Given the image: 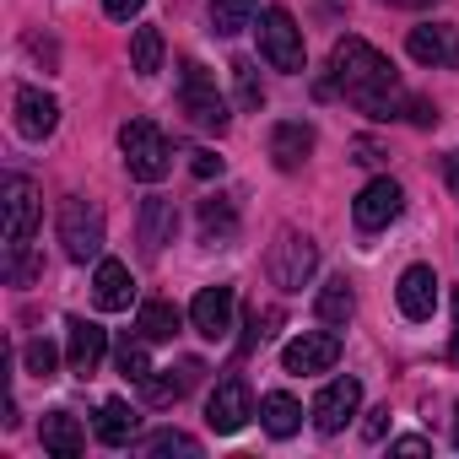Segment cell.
Wrapping results in <instances>:
<instances>
[{
  "label": "cell",
  "mask_w": 459,
  "mask_h": 459,
  "mask_svg": "<svg viewBox=\"0 0 459 459\" xmlns=\"http://www.w3.org/2000/svg\"><path fill=\"white\" fill-rule=\"evenodd\" d=\"M260 421H265V432H271V437H292V432L303 427V405H298L292 394H281V389H276V394H265V400H260Z\"/></svg>",
  "instance_id": "603a6c76"
},
{
  "label": "cell",
  "mask_w": 459,
  "mask_h": 459,
  "mask_svg": "<svg viewBox=\"0 0 459 459\" xmlns=\"http://www.w3.org/2000/svg\"><path fill=\"white\" fill-rule=\"evenodd\" d=\"M394 303H400V314L405 319H432V308H437V276H432V265H411L405 276H400V287H394Z\"/></svg>",
  "instance_id": "ac0fdd59"
},
{
  "label": "cell",
  "mask_w": 459,
  "mask_h": 459,
  "mask_svg": "<svg viewBox=\"0 0 459 459\" xmlns=\"http://www.w3.org/2000/svg\"><path fill=\"white\" fill-rule=\"evenodd\" d=\"M357 405H362V384H357V378H330V384L319 389V400H314V427H319L325 437H335V432L357 416Z\"/></svg>",
  "instance_id": "7c38bea8"
},
{
  "label": "cell",
  "mask_w": 459,
  "mask_h": 459,
  "mask_svg": "<svg viewBox=\"0 0 459 459\" xmlns=\"http://www.w3.org/2000/svg\"><path fill=\"white\" fill-rule=\"evenodd\" d=\"M351 308H357L351 281H346V276H330V281L319 287V319H325V325H346V319H351Z\"/></svg>",
  "instance_id": "484cf974"
},
{
  "label": "cell",
  "mask_w": 459,
  "mask_h": 459,
  "mask_svg": "<svg viewBox=\"0 0 459 459\" xmlns=\"http://www.w3.org/2000/svg\"><path fill=\"white\" fill-rule=\"evenodd\" d=\"M141 6H146V0H103V12H108L114 22H130V17H135Z\"/></svg>",
  "instance_id": "e575fe53"
},
{
  "label": "cell",
  "mask_w": 459,
  "mask_h": 459,
  "mask_svg": "<svg viewBox=\"0 0 459 459\" xmlns=\"http://www.w3.org/2000/svg\"><path fill=\"white\" fill-rule=\"evenodd\" d=\"M135 427H141V411H130L125 400H103V411H98V443L125 448L135 437Z\"/></svg>",
  "instance_id": "7402d4cb"
},
{
  "label": "cell",
  "mask_w": 459,
  "mask_h": 459,
  "mask_svg": "<svg viewBox=\"0 0 459 459\" xmlns=\"http://www.w3.org/2000/svg\"><path fill=\"white\" fill-rule=\"evenodd\" d=\"M405 49H411V60H416V65H454V71H459V28L421 22V28H411Z\"/></svg>",
  "instance_id": "5bb4252c"
},
{
  "label": "cell",
  "mask_w": 459,
  "mask_h": 459,
  "mask_svg": "<svg viewBox=\"0 0 459 459\" xmlns=\"http://www.w3.org/2000/svg\"><path fill=\"white\" fill-rule=\"evenodd\" d=\"M265 265H271V281H276L281 292H303V287L314 281V271H319V244L287 227V233L271 244V260H265Z\"/></svg>",
  "instance_id": "8992f818"
},
{
  "label": "cell",
  "mask_w": 459,
  "mask_h": 459,
  "mask_svg": "<svg viewBox=\"0 0 459 459\" xmlns=\"http://www.w3.org/2000/svg\"><path fill=\"white\" fill-rule=\"evenodd\" d=\"M22 362H28V373H33V378H55V368H60V351H55V346L39 335V341H28Z\"/></svg>",
  "instance_id": "1f68e13d"
},
{
  "label": "cell",
  "mask_w": 459,
  "mask_h": 459,
  "mask_svg": "<svg viewBox=\"0 0 459 459\" xmlns=\"http://www.w3.org/2000/svg\"><path fill=\"white\" fill-rule=\"evenodd\" d=\"M130 65H135V76H157V71H162V33H157V28H135V39H130Z\"/></svg>",
  "instance_id": "4316f807"
},
{
  "label": "cell",
  "mask_w": 459,
  "mask_h": 459,
  "mask_svg": "<svg viewBox=\"0 0 459 459\" xmlns=\"http://www.w3.org/2000/svg\"><path fill=\"white\" fill-rule=\"evenodd\" d=\"M308 157H314V125H303V119H281V125L271 130V162H276L281 173H298Z\"/></svg>",
  "instance_id": "2e32d148"
},
{
  "label": "cell",
  "mask_w": 459,
  "mask_h": 459,
  "mask_svg": "<svg viewBox=\"0 0 459 459\" xmlns=\"http://www.w3.org/2000/svg\"><path fill=\"white\" fill-rule=\"evenodd\" d=\"M114 362H119V373L130 378V384H146L157 368H152V357H146V346L141 341H119V351H114Z\"/></svg>",
  "instance_id": "4dcf8cb0"
},
{
  "label": "cell",
  "mask_w": 459,
  "mask_h": 459,
  "mask_svg": "<svg viewBox=\"0 0 459 459\" xmlns=\"http://www.w3.org/2000/svg\"><path fill=\"white\" fill-rule=\"evenodd\" d=\"M33 227H39V189H33V178L12 173L6 178V255H22Z\"/></svg>",
  "instance_id": "8fae6325"
},
{
  "label": "cell",
  "mask_w": 459,
  "mask_h": 459,
  "mask_svg": "<svg viewBox=\"0 0 459 459\" xmlns=\"http://www.w3.org/2000/svg\"><path fill=\"white\" fill-rule=\"evenodd\" d=\"M260 12V0H211V33L216 39H238Z\"/></svg>",
  "instance_id": "cb8c5ba5"
},
{
  "label": "cell",
  "mask_w": 459,
  "mask_h": 459,
  "mask_svg": "<svg viewBox=\"0 0 459 459\" xmlns=\"http://www.w3.org/2000/svg\"><path fill=\"white\" fill-rule=\"evenodd\" d=\"M173 233H178L173 200H168V195H146V200H141V244H146V255H162V249L173 244Z\"/></svg>",
  "instance_id": "d6986e66"
},
{
  "label": "cell",
  "mask_w": 459,
  "mask_h": 459,
  "mask_svg": "<svg viewBox=\"0 0 459 459\" xmlns=\"http://www.w3.org/2000/svg\"><path fill=\"white\" fill-rule=\"evenodd\" d=\"M233 238H238V211H233V200H221V195L200 200V244L227 249Z\"/></svg>",
  "instance_id": "ffe728a7"
},
{
  "label": "cell",
  "mask_w": 459,
  "mask_h": 459,
  "mask_svg": "<svg viewBox=\"0 0 459 459\" xmlns=\"http://www.w3.org/2000/svg\"><path fill=\"white\" fill-rule=\"evenodd\" d=\"M55 125H60V103L39 87H17V130L28 141H49Z\"/></svg>",
  "instance_id": "9a60e30c"
},
{
  "label": "cell",
  "mask_w": 459,
  "mask_h": 459,
  "mask_svg": "<svg viewBox=\"0 0 459 459\" xmlns=\"http://www.w3.org/2000/svg\"><path fill=\"white\" fill-rule=\"evenodd\" d=\"M448 362H459V292H454V346H448Z\"/></svg>",
  "instance_id": "60d3db41"
},
{
  "label": "cell",
  "mask_w": 459,
  "mask_h": 459,
  "mask_svg": "<svg viewBox=\"0 0 459 459\" xmlns=\"http://www.w3.org/2000/svg\"><path fill=\"white\" fill-rule=\"evenodd\" d=\"M189 168H195V178H216V173H221V157H216V152H195Z\"/></svg>",
  "instance_id": "d590c367"
},
{
  "label": "cell",
  "mask_w": 459,
  "mask_h": 459,
  "mask_svg": "<svg viewBox=\"0 0 459 459\" xmlns=\"http://www.w3.org/2000/svg\"><path fill=\"white\" fill-rule=\"evenodd\" d=\"M103 357H108V330L71 314V319H65V368H71L76 378H92V373L103 368Z\"/></svg>",
  "instance_id": "ba28073f"
},
{
  "label": "cell",
  "mask_w": 459,
  "mask_h": 459,
  "mask_svg": "<svg viewBox=\"0 0 459 459\" xmlns=\"http://www.w3.org/2000/svg\"><path fill=\"white\" fill-rule=\"evenodd\" d=\"M178 103H184L189 125H200V130H211V135L227 130V103H221V92H216V76H211L200 60H184V65H178Z\"/></svg>",
  "instance_id": "3957f363"
},
{
  "label": "cell",
  "mask_w": 459,
  "mask_h": 459,
  "mask_svg": "<svg viewBox=\"0 0 459 459\" xmlns=\"http://www.w3.org/2000/svg\"><path fill=\"white\" fill-rule=\"evenodd\" d=\"M233 314H238V292L233 287H200L189 303V325L205 341H227L233 335Z\"/></svg>",
  "instance_id": "52a82bcc"
},
{
  "label": "cell",
  "mask_w": 459,
  "mask_h": 459,
  "mask_svg": "<svg viewBox=\"0 0 459 459\" xmlns=\"http://www.w3.org/2000/svg\"><path fill=\"white\" fill-rule=\"evenodd\" d=\"M39 437H44V448H49V454H60V459H76V454L87 448L82 421H76L71 411H49V416L39 421Z\"/></svg>",
  "instance_id": "44dd1931"
},
{
  "label": "cell",
  "mask_w": 459,
  "mask_h": 459,
  "mask_svg": "<svg viewBox=\"0 0 459 459\" xmlns=\"http://www.w3.org/2000/svg\"><path fill=\"white\" fill-rule=\"evenodd\" d=\"M119 152H125L130 178H141V184H162V178H168V168H173L168 135H162L152 119H130V125L119 130Z\"/></svg>",
  "instance_id": "7a4b0ae2"
},
{
  "label": "cell",
  "mask_w": 459,
  "mask_h": 459,
  "mask_svg": "<svg viewBox=\"0 0 459 459\" xmlns=\"http://www.w3.org/2000/svg\"><path fill=\"white\" fill-rule=\"evenodd\" d=\"M146 454H152V459H168V454H178V459H200V443H195L189 432H178V427H162V432L146 437Z\"/></svg>",
  "instance_id": "f1b7e54d"
},
{
  "label": "cell",
  "mask_w": 459,
  "mask_h": 459,
  "mask_svg": "<svg viewBox=\"0 0 459 459\" xmlns=\"http://www.w3.org/2000/svg\"><path fill=\"white\" fill-rule=\"evenodd\" d=\"M400 205H405V189H400L394 178H373V184L357 195L351 216H357V227H362V233H378V227H389V221L400 216Z\"/></svg>",
  "instance_id": "4fadbf2b"
},
{
  "label": "cell",
  "mask_w": 459,
  "mask_h": 459,
  "mask_svg": "<svg viewBox=\"0 0 459 459\" xmlns=\"http://www.w3.org/2000/svg\"><path fill=\"white\" fill-rule=\"evenodd\" d=\"M233 87H238V108H265V87H260V71L255 60H233Z\"/></svg>",
  "instance_id": "f546056e"
},
{
  "label": "cell",
  "mask_w": 459,
  "mask_h": 459,
  "mask_svg": "<svg viewBox=\"0 0 459 459\" xmlns=\"http://www.w3.org/2000/svg\"><path fill=\"white\" fill-rule=\"evenodd\" d=\"M351 157H357V162H368V168H373V162H384V152H378L373 141H351Z\"/></svg>",
  "instance_id": "f35d334b"
},
{
  "label": "cell",
  "mask_w": 459,
  "mask_h": 459,
  "mask_svg": "<svg viewBox=\"0 0 459 459\" xmlns=\"http://www.w3.org/2000/svg\"><path fill=\"white\" fill-rule=\"evenodd\" d=\"M384 427H389V405H378V411L368 416V427H362V437H368V443H378V437H384Z\"/></svg>",
  "instance_id": "74e56055"
},
{
  "label": "cell",
  "mask_w": 459,
  "mask_h": 459,
  "mask_svg": "<svg viewBox=\"0 0 459 459\" xmlns=\"http://www.w3.org/2000/svg\"><path fill=\"white\" fill-rule=\"evenodd\" d=\"M341 362V335L335 330H303L298 341H287V351H281V368L287 373H330Z\"/></svg>",
  "instance_id": "9c48e42d"
},
{
  "label": "cell",
  "mask_w": 459,
  "mask_h": 459,
  "mask_svg": "<svg viewBox=\"0 0 459 459\" xmlns=\"http://www.w3.org/2000/svg\"><path fill=\"white\" fill-rule=\"evenodd\" d=\"M405 119H411V125H421V130H427V125H437V108H432V103H427V98H411V103H405Z\"/></svg>",
  "instance_id": "836d02e7"
},
{
  "label": "cell",
  "mask_w": 459,
  "mask_h": 459,
  "mask_svg": "<svg viewBox=\"0 0 459 459\" xmlns=\"http://www.w3.org/2000/svg\"><path fill=\"white\" fill-rule=\"evenodd\" d=\"M60 244H65V255H71L76 265L103 260V211H98L92 200L71 195V200L60 205Z\"/></svg>",
  "instance_id": "277c9868"
},
{
  "label": "cell",
  "mask_w": 459,
  "mask_h": 459,
  "mask_svg": "<svg viewBox=\"0 0 459 459\" xmlns=\"http://www.w3.org/2000/svg\"><path fill=\"white\" fill-rule=\"evenodd\" d=\"M276 325H281V314H276V308H255V314H249V335H244V351H255L260 341H271V335H276Z\"/></svg>",
  "instance_id": "d6a6232c"
},
{
  "label": "cell",
  "mask_w": 459,
  "mask_h": 459,
  "mask_svg": "<svg viewBox=\"0 0 459 459\" xmlns=\"http://www.w3.org/2000/svg\"><path fill=\"white\" fill-rule=\"evenodd\" d=\"M454 443H459V411H454Z\"/></svg>",
  "instance_id": "7bdbcfd3"
},
{
  "label": "cell",
  "mask_w": 459,
  "mask_h": 459,
  "mask_svg": "<svg viewBox=\"0 0 459 459\" xmlns=\"http://www.w3.org/2000/svg\"><path fill=\"white\" fill-rule=\"evenodd\" d=\"M389 448H394V454H405V459H421V454H432V443H427V437H394Z\"/></svg>",
  "instance_id": "8d00e7d4"
},
{
  "label": "cell",
  "mask_w": 459,
  "mask_h": 459,
  "mask_svg": "<svg viewBox=\"0 0 459 459\" xmlns=\"http://www.w3.org/2000/svg\"><path fill=\"white\" fill-rule=\"evenodd\" d=\"M443 173H448V189L459 195V152H448V157H443Z\"/></svg>",
  "instance_id": "ab89813d"
},
{
  "label": "cell",
  "mask_w": 459,
  "mask_h": 459,
  "mask_svg": "<svg viewBox=\"0 0 459 459\" xmlns=\"http://www.w3.org/2000/svg\"><path fill=\"white\" fill-rule=\"evenodd\" d=\"M260 55H265L276 71H287V76H298V71L308 65V55H303V28L292 22L287 6H265V12H260Z\"/></svg>",
  "instance_id": "5b68a950"
},
{
  "label": "cell",
  "mask_w": 459,
  "mask_h": 459,
  "mask_svg": "<svg viewBox=\"0 0 459 459\" xmlns=\"http://www.w3.org/2000/svg\"><path fill=\"white\" fill-rule=\"evenodd\" d=\"M130 298H135L130 265L125 260H98V271H92V303L103 314H119V308H130Z\"/></svg>",
  "instance_id": "e0dca14e"
},
{
  "label": "cell",
  "mask_w": 459,
  "mask_h": 459,
  "mask_svg": "<svg viewBox=\"0 0 459 459\" xmlns=\"http://www.w3.org/2000/svg\"><path fill=\"white\" fill-rule=\"evenodd\" d=\"M330 82H335V92H341L351 108H362L368 119H400L405 103H411V92L400 87L394 65H389L368 39H357V33L335 39V49H330Z\"/></svg>",
  "instance_id": "6da1fadb"
},
{
  "label": "cell",
  "mask_w": 459,
  "mask_h": 459,
  "mask_svg": "<svg viewBox=\"0 0 459 459\" xmlns=\"http://www.w3.org/2000/svg\"><path fill=\"white\" fill-rule=\"evenodd\" d=\"M200 373H205L200 362H184V368H178V378H157V373H152L141 389H146V400H152V405H173V400H178V394L200 378Z\"/></svg>",
  "instance_id": "83f0119b"
},
{
  "label": "cell",
  "mask_w": 459,
  "mask_h": 459,
  "mask_svg": "<svg viewBox=\"0 0 459 459\" xmlns=\"http://www.w3.org/2000/svg\"><path fill=\"white\" fill-rule=\"evenodd\" d=\"M249 416H255V394H249V384H244L238 373H227V378L211 389V400H205V421H211V432H238Z\"/></svg>",
  "instance_id": "30bf717a"
},
{
  "label": "cell",
  "mask_w": 459,
  "mask_h": 459,
  "mask_svg": "<svg viewBox=\"0 0 459 459\" xmlns=\"http://www.w3.org/2000/svg\"><path fill=\"white\" fill-rule=\"evenodd\" d=\"M389 6H405V12H421V6H437V0H389Z\"/></svg>",
  "instance_id": "b9f144b4"
},
{
  "label": "cell",
  "mask_w": 459,
  "mask_h": 459,
  "mask_svg": "<svg viewBox=\"0 0 459 459\" xmlns=\"http://www.w3.org/2000/svg\"><path fill=\"white\" fill-rule=\"evenodd\" d=\"M135 330H141L146 341H173V335H178V308H173V303H162V298H152V303H141Z\"/></svg>",
  "instance_id": "d4e9b609"
}]
</instances>
